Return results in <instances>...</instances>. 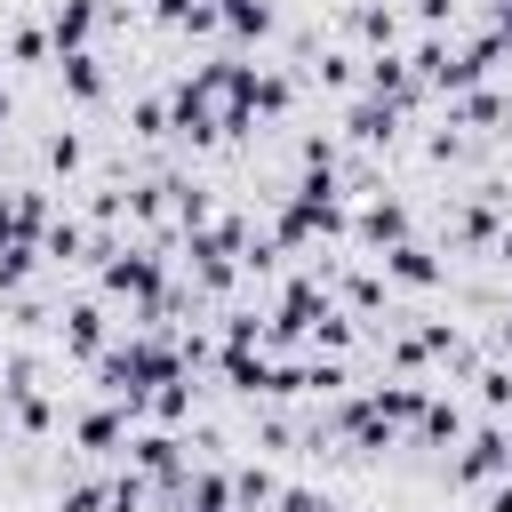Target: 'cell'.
<instances>
[{"label":"cell","mask_w":512,"mask_h":512,"mask_svg":"<svg viewBox=\"0 0 512 512\" xmlns=\"http://www.w3.org/2000/svg\"><path fill=\"white\" fill-rule=\"evenodd\" d=\"M0 64H8V80H48L56 40H48V24L32 16V0H16V8L0 16Z\"/></svg>","instance_id":"ba28073f"},{"label":"cell","mask_w":512,"mask_h":512,"mask_svg":"<svg viewBox=\"0 0 512 512\" xmlns=\"http://www.w3.org/2000/svg\"><path fill=\"white\" fill-rule=\"evenodd\" d=\"M472 512H512V472H504V480H488V488L472 496Z\"/></svg>","instance_id":"5bb4252c"},{"label":"cell","mask_w":512,"mask_h":512,"mask_svg":"<svg viewBox=\"0 0 512 512\" xmlns=\"http://www.w3.org/2000/svg\"><path fill=\"white\" fill-rule=\"evenodd\" d=\"M216 48H240V56H272L280 40V0H216Z\"/></svg>","instance_id":"30bf717a"},{"label":"cell","mask_w":512,"mask_h":512,"mask_svg":"<svg viewBox=\"0 0 512 512\" xmlns=\"http://www.w3.org/2000/svg\"><path fill=\"white\" fill-rule=\"evenodd\" d=\"M336 48H352V56H400L408 48V16H400V0H336V16L320 24Z\"/></svg>","instance_id":"5b68a950"},{"label":"cell","mask_w":512,"mask_h":512,"mask_svg":"<svg viewBox=\"0 0 512 512\" xmlns=\"http://www.w3.org/2000/svg\"><path fill=\"white\" fill-rule=\"evenodd\" d=\"M112 328H120V312H112L96 288H64V304H56V328H48V352H56L64 368H88V360L112 344Z\"/></svg>","instance_id":"277c9868"},{"label":"cell","mask_w":512,"mask_h":512,"mask_svg":"<svg viewBox=\"0 0 512 512\" xmlns=\"http://www.w3.org/2000/svg\"><path fill=\"white\" fill-rule=\"evenodd\" d=\"M504 472H512V424H496V416H472V432L440 456V488L448 496H480Z\"/></svg>","instance_id":"7a4b0ae2"},{"label":"cell","mask_w":512,"mask_h":512,"mask_svg":"<svg viewBox=\"0 0 512 512\" xmlns=\"http://www.w3.org/2000/svg\"><path fill=\"white\" fill-rule=\"evenodd\" d=\"M160 280H168V256H160L152 240H136V232H128V240L104 256V272H96L88 288H96L112 312H144V304L160 296Z\"/></svg>","instance_id":"3957f363"},{"label":"cell","mask_w":512,"mask_h":512,"mask_svg":"<svg viewBox=\"0 0 512 512\" xmlns=\"http://www.w3.org/2000/svg\"><path fill=\"white\" fill-rule=\"evenodd\" d=\"M400 240H416V208H408V192L392 184V192H376V200H360L352 208V224H344V248L360 256V264H376L384 248H400Z\"/></svg>","instance_id":"8992f818"},{"label":"cell","mask_w":512,"mask_h":512,"mask_svg":"<svg viewBox=\"0 0 512 512\" xmlns=\"http://www.w3.org/2000/svg\"><path fill=\"white\" fill-rule=\"evenodd\" d=\"M48 88L72 120H104L120 104V64H112V48H72V56L48 64Z\"/></svg>","instance_id":"6da1fadb"},{"label":"cell","mask_w":512,"mask_h":512,"mask_svg":"<svg viewBox=\"0 0 512 512\" xmlns=\"http://www.w3.org/2000/svg\"><path fill=\"white\" fill-rule=\"evenodd\" d=\"M376 272H384V288H392L400 304H424V296H440V288H448V272H456V264H448L424 232H416V240L384 248V256H376Z\"/></svg>","instance_id":"52a82bcc"},{"label":"cell","mask_w":512,"mask_h":512,"mask_svg":"<svg viewBox=\"0 0 512 512\" xmlns=\"http://www.w3.org/2000/svg\"><path fill=\"white\" fill-rule=\"evenodd\" d=\"M120 120H128V128H120L128 144H168V80H160V88H136V96L120 104Z\"/></svg>","instance_id":"8fae6325"},{"label":"cell","mask_w":512,"mask_h":512,"mask_svg":"<svg viewBox=\"0 0 512 512\" xmlns=\"http://www.w3.org/2000/svg\"><path fill=\"white\" fill-rule=\"evenodd\" d=\"M464 408L504 424V416H512V360H480V376L464 384Z\"/></svg>","instance_id":"7c38bea8"},{"label":"cell","mask_w":512,"mask_h":512,"mask_svg":"<svg viewBox=\"0 0 512 512\" xmlns=\"http://www.w3.org/2000/svg\"><path fill=\"white\" fill-rule=\"evenodd\" d=\"M120 464H128V472H144L152 488H168V480H184V472H192V448H184V432H168V424H136Z\"/></svg>","instance_id":"9c48e42d"},{"label":"cell","mask_w":512,"mask_h":512,"mask_svg":"<svg viewBox=\"0 0 512 512\" xmlns=\"http://www.w3.org/2000/svg\"><path fill=\"white\" fill-rule=\"evenodd\" d=\"M16 120H24V80H8V72H0V136H8Z\"/></svg>","instance_id":"4fadbf2b"}]
</instances>
